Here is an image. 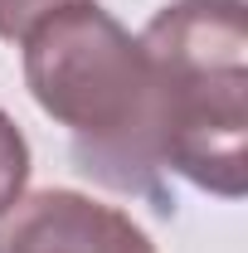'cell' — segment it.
Listing matches in <instances>:
<instances>
[{"instance_id": "6da1fadb", "label": "cell", "mask_w": 248, "mask_h": 253, "mask_svg": "<svg viewBox=\"0 0 248 253\" xmlns=\"http://www.w3.org/2000/svg\"><path fill=\"white\" fill-rule=\"evenodd\" d=\"M25 83L34 102L68 126L73 161L97 185L146 195L161 210V141H156V78L146 49L97 0H78L39 20L25 39Z\"/></svg>"}, {"instance_id": "7a4b0ae2", "label": "cell", "mask_w": 248, "mask_h": 253, "mask_svg": "<svg viewBox=\"0 0 248 253\" xmlns=\"http://www.w3.org/2000/svg\"><path fill=\"white\" fill-rule=\"evenodd\" d=\"M156 78L161 166L219 200L248 195V0H175L136 34Z\"/></svg>"}, {"instance_id": "3957f363", "label": "cell", "mask_w": 248, "mask_h": 253, "mask_svg": "<svg viewBox=\"0 0 248 253\" xmlns=\"http://www.w3.org/2000/svg\"><path fill=\"white\" fill-rule=\"evenodd\" d=\"M0 253H156L151 234L78 190H34L0 214Z\"/></svg>"}, {"instance_id": "277c9868", "label": "cell", "mask_w": 248, "mask_h": 253, "mask_svg": "<svg viewBox=\"0 0 248 253\" xmlns=\"http://www.w3.org/2000/svg\"><path fill=\"white\" fill-rule=\"evenodd\" d=\"M30 185V141L15 126V117L0 107V214L25 195Z\"/></svg>"}, {"instance_id": "5b68a950", "label": "cell", "mask_w": 248, "mask_h": 253, "mask_svg": "<svg viewBox=\"0 0 248 253\" xmlns=\"http://www.w3.org/2000/svg\"><path fill=\"white\" fill-rule=\"evenodd\" d=\"M68 5H78V0H0V39L5 44H20L39 20L59 15Z\"/></svg>"}]
</instances>
